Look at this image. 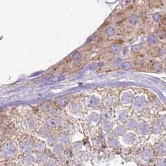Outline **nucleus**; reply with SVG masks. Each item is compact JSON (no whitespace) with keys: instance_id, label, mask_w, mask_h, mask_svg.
I'll return each mask as SVG.
<instances>
[{"instance_id":"obj_2","label":"nucleus","mask_w":166,"mask_h":166,"mask_svg":"<svg viewBox=\"0 0 166 166\" xmlns=\"http://www.w3.org/2000/svg\"><path fill=\"white\" fill-rule=\"evenodd\" d=\"M115 32V31L114 30V29L112 28H108V30L107 31V33L108 34V35H112Z\"/></svg>"},{"instance_id":"obj_1","label":"nucleus","mask_w":166,"mask_h":166,"mask_svg":"<svg viewBox=\"0 0 166 166\" xmlns=\"http://www.w3.org/2000/svg\"><path fill=\"white\" fill-rule=\"evenodd\" d=\"M149 5L151 6V7L157 8L162 5V1L161 0H151V1H150Z\"/></svg>"}]
</instances>
